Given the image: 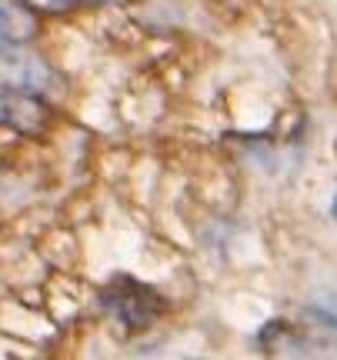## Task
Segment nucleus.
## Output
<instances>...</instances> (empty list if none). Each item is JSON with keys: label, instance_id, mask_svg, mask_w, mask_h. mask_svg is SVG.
I'll list each match as a JSON object with an SVG mask.
<instances>
[{"label": "nucleus", "instance_id": "obj_1", "mask_svg": "<svg viewBox=\"0 0 337 360\" xmlns=\"http://www.w3.org/2000/svg\"><path fill=\"white\" fill-rule=\"evenodd\" d=\"M104 300L107 314L120 321L127 330H144V327H151V323L164 314V300L157 290L151 287H144L141 281H134V277H114V281L104 287Z\"/></svg>", "mask_w": 337, "mask_h": 360}, {"label": "nucleus", "instance_id": "obj_2", "mask_svg": "<svg viewBox=\"0 0 337 360\" xmlns=\"http://www.w3.org/2000/svg\"><path fill=\"white\" fill-rule=\"evenodd\" d=\"M0 124H11L20 134H44L51 127V110L44 101H37V94L7 87L0 90Z\"/></svg>", "mask_w": 337, "mask_h": 360}, {"label": "nucleus", "instance_id": "obj_3", "mask_svg": "<svg viewBox=\"0 0 337 360\" xmlns=\"http://www.w3.org/2000/svg\"><path fill=\"white\" fill-rule=\"evenodd\" d=\"M0 77L7 80V87H17V90H47L53 84V70L40 57H24V53H0Z\"/></svg>", "mask_w": 337, "mask_h": 360}, {"label": "nucleus", "instance_id": "obj_4", "mask_svg": "<svg viewBox=\"0 0 337 360\" xmlns=\"http://www.w3.org/2000/svg\"><path fill=\"white\" fill-rule=\"evenodd\" d=\"M40 30L37 13L24 0H0V47H20Z\"/></svg>", "mask_w": 337, "mask_h": 360}]
</instances>
